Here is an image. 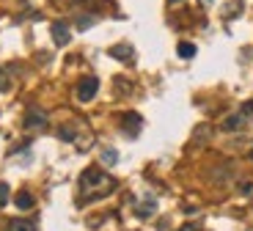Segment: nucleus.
Instances as JSON below:
<instances>
[{
  "mask_svg": "<svg viewBox=\"0 0 253 231\" xmlns=\"http://www.w3.org/2000/svg\"><path fill=\"white\" fill-rule=\"evenodd\" d=\"M52 39H55V44L58 47H66L69 44V39H72V33H69V28L63 25V22H52Z\"/></svg>",
  "mask_w": 253,
  "mask_h": 231,
  "instance_id": "4",
  "label": "nucleus"
},
{
  "mask_svg": "<svg viewBox=\"0 0 253 231\" xmlns=\"http://www.w3.org/2000/svg\"><path fill=\"white\" fill-rule=\"evenodd\" d=\"M242 121H245V113H242V116H231V119H226V124H223V130H240L242 127Z\"/></svg>",
  "mask_w": 253,
  "mask_h": 231,
  "instance_id": "9",
  "label": "nucleus"
},
{
  "mask_svg": "<svg viewBox=\"0 0 253 231\" xmlns=\"http://www.w3.org/2000/svg\"><path fill=\"white\" fill-rule=\"evenodd\" d=\"M121 121H124V127H121V130H124V135H126V138H135V135L140 132V124H143L138 113H126V116H124Z\"/></svg>",
  "mask_w": 253,
  "mask_h": 231,
  "instance_id": "3",
  "label": "nucleus"
},
{
  "mask_svg": "<svg viewBox=\"0 0 253 231\" xmlns=\"http://www.w3.org/2000/svg\"><path fill=\"white\" fill-rule=\"evenodd\" d=\"M6 231H36V226L31 223V220H22V218H14V220H8V226H6Z\"/></svg>",
  "mask_w": 253,
  "mask_h": 231,
  "instance_id": "7",
  "label": "nucleus"
},
{
  "mask_svg": "<svg viewBox=\"0 0 253 231\" xmlns=\"http://www.w3.org/2000/svg\"><path fill=\"white\" fill-rule=\"evenodd\" d=\"M77 25H80V28H88V25H94V19H91V17H80V22H77Z\"/></svg>",
  "mask_w": 253,
  "mask_h": 231,
  "instance_id": "15",
  "label": "nucleus"
},
{
  "mask_svg": "<svg viewBox=\"0 0 253 231\" xmlns=\"http://www.w3.org/2000/svg\"><path fill=\"white\" fill-rule=\"evenodd\" d=\"M8 88H11V83H8V75L3 72V69H0V91H8Z\"/></svg>",
  "mask_w": 253,
  "mask_h": 231,
  "instance_id": "13",
  "label": "nucleus"
},
{
  "mask_svg": "<svg viewBox=\"0 0 253 231\" xmlns=\"http://www.w3.org/2000/svg\"><path fill=\"white\" fill-rule=\"evenodd\" d=\"M6 201H8V187L6 185H0V206L6 204Z\"/></svg>",
  "mask_w": 253,
  "mask_h": 231,
  "instance_id": "14",
  "label": "nucleus"
},
{
  "mask_svg": "<svg viewBox=\"0 0 253 231\" xmlns=\"http://www.w3.org/2000/svg\"><path fill=\"white\" fill-rule=\"evenodd\" d=\"M14 204H17L19 209H31V206H33V195L31 193H19L17 198H14Z\"/></svg>",
  "mask_w": 253,
  "mask_h": 231,
  "instance_id": "8",
  "label": "nucleus"
},
{
  "mask_svg": "<svg viewBox=\"0 0 253 231\" xmlns=\"http://www.w3.org/2000/svg\"><path fill=\"white\" fill-rule=\"evenodd\" d=\"M47 124V116L44 113H39V110H31L28 113V119H25V127L28 130H39V127H44Z\"/></svg>",
  "mask_w": 253,
  "mask_h": 231,
  "instance_id": "6",
  "label": "nucleus"
},
{
  "mask_svg": "<svg viewBox=\"0 0 253 231\" xmlns=\"http://www.w3.org/2000/svg\"><path fill=\"white\" fill-rule=\"evenodd\" d=\"M242 195H253V185H242Z\"/></svg>",
  "mask_w": 253,
  "mask_h": 231,
  "instance_id": "17",
  "label": "nucleus"
},
{
  "mask_svg": "<svg viewBox=\"0 0 253 231\" xmlns=\"http://www.w3.org/2000/svg\"><path fill=\"white\" fill-rule=\"evenodd\" d=\"M179 55H182V58H193V55H196V44L182 42V44H179Z\"/></svg>",
  "mask_w": 253,
  "mask_h": 231,
  "instance_id": "11",
  "label": "nucleus"
},
{
  "mask_svg": "<svg viewBox=\"0 0 253 231\" xmlns=\"http://www.w3.org/2000/svg\"><path fill=\"white\" fill-rule=\"evenodd\" d=\"M96 91H99V80H96V77H83L80 86H77V99L91 102L96 96Z\"/></svg>",
  "mask_w": 253,
  "mask_h": 231,
  "instance_id": "2",
  "label": "nucleus"
},
{
  "mask_svg": "<svg viewBox=\"0 0 253 231\" xmlns=\"http://www.w3.org/2000/svg\"><path fill=\"white\" fill-rule=\"evenodd\" d=\"M179 231H201V226H196V223H190V226H182Z\"/></svg>",
  "mask_w": 253,
  "mask_h": 231,
  "instance_id": "16",
  "label": "nucleus"
},
{
  "mask_svg": "<svg viewBox=\"0 0 253 231\" xmlns=\"http://www.w3.org/2000/svg\"><path fill=\"white\" fill-rule=\"evenodd\" d=\"M113 187H116V179H113V176H108L105 171H99V168H91V171H85V174L80 176L83 198H88V201L113 193Z\"/></svg>",
  "mask_w": 253,
  "mask_h": 231,
  "instance_id": "1",
  "label": "nucleus"
},
{
  "mask_svg": "<svg viewBox=\"0 0 253 231\" xmlns=\"http://www.w3.org/2000/svg\"><path fill=\"white\" fill-rule=\"evenodd\" d=\"M116 160H119V154H116L113 149H105V151H102V163H108V165H113Z\"/></svg>",
  "mask_w": 253,
  "mask_h": 231,
  "instance_id": "12",
  "label": "nucleus"
},
{
  "mask_svg": "<svg viewBox=\"0 0 253 231\" xmlns=\"http://www.w3.org/2000/svg\"><path fill=\"white\" fill-rule=\"evenodd\" d=\"M251 160H253V149H251Z\"/></svg>",
  "mask_w": 253,
  "mask_h": 231,
  "instance_id": "18",
  "label": "nucleus"
},
{
  "mask_svg": "<svg viewBox=\"0 0 253 231\" xmlns=\"http://www.w3.org/2000/svg\"><path fill=\"white\" fill-rule=\"evenodd\" d=\"M171 3H179V0H171Z\"/></svg>",
  "mask_w": 253,
  "mask_h": 231,
  "instance_id": "20",
  "label": "nucleus"
},
{
  "mask_svg": "<svg viewBox=\"0 0 253 231\" xmlns=\"http://www.w3.org/2000/svg\"><path fill=\"white\" fill-rule=\"evenodd\" d=\"M204 3H212V0H204Z\"/></svg>",
  "mask_w": 253,
  "mask_h": 231,
  "instance_id": "19",
  "label": "nucleus"
},
{
  "mask_svg": "<svg viewBox=\"0 0 253 231\" xmlns=\"http://www.w3.org/2000/svg\"><path fill=\"white\" fill-rule=\"evenodd\" d=\"M110 55H113V58H119V61H124V63H132L135 50L129 47V44H116L113 50H110Z\"/></svg>",
  "mask_w": 253,
  "mask_h": 231,
  "instance_id": "5",
  "label": "nucleus"
},
{
  "mask_svg": "<svg viewBox=\"0 0 253 231\" xmlns=\"http://www.w3.org/2000/svg\"><path fill=\"white\" fill-rule=\"evenodd\" d=\"M154 209H157V204H154V198H149L143 206H138V218H149V215H152Z\"/></svg>",
  "mask_w": 253,
  "mask_h": 231,
  "instance_id": "10",
  "label": "nucleus"
}]
</instances>
